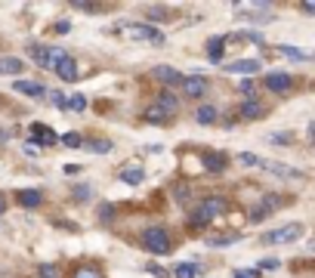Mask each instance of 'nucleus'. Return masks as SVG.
<instances>
[{"mask_svg":"<svg viewBox=\"0 0 315 278\" xmlns=\"http://www.w3.org/2000/svg\"><path fill=\"white\" fill-rule=\"evenodd\" d=\"M226 213V201L222 198H204L198 207L192 210V216H189V226H195V229H201V226H207V222H213L216 216H222Z\"/></svg>","mask_w":315,"mask_h":278,"instance_id":"1","label":"nucleus"},{"mask_svg":"<svg viewBox=\"0 0 315 278\" xmlns=\"http://www.w3.org/2000/svg\"><path fill=\"white\" fill-rule=\"evenodd\" d=\"M170 235H167V229H161V226H148L145 232H142V250H148V253H155V256H164V253H170Z\"/></svg>","mask_w":315,"mask_h":278,"instance_id":"2","label":"nucleus"},{"mask_svg":"<svg viewBox=\"0 0 315 278\" xmlns=\"http://www.w3.org/2000/svg\"><path fill=\"white\" fill-rule=\"evenodd\" d=\"M28 53H31V59L41 65V68H53L56 71V65H59L62 59H65V50L62 47H44V44H31L28 47Z\"/></svg>","mask_w":315,"mask_h":278,"instance_id":"3","label":"nucleus"},{"mask_svg":"<svg viewBox=\"0 0 315 278\" xmlns=\"http://www.w3.org/2000/svg\"><path fill=\"white\" fill-rule=\"evenodd\" d=\"M121 34H127L130 41H145V44H155V47H161L167 37L158 31V28H152V25H139V22H127L124 28H121Z\"/></svg>","mask_w":315,"mask_h":278,"instance_id":"4","label":"nucleus"},{"mask_svg":"<svg viewBox=\"0 0 315 278\" xmlns=\"http://www.w3.org/2000/svg\"><path fill=\"white\" fill-rule=\"evenodd\" d=\"M300 235H303V226H300V222H290V226H281V229H275V232H266V235H263V244H293Z\"/></svg>","mask_w":315,"mask_h":278,"instance_id":"5","label":"nucleus"},{"mask_svg":"<svg viewBox=\"0 0 315 278\" xmlns=\"http://www.w3.org/2000/svg\"><path fill=\"white\" fill-rule=\"evenodd\" d=\"M238 13H244V16H250V22H266V16H272V4H244L241 7L238 4Z\"/></svg>","mask_w":315,"mask_h":278,"instance_id":"6","label":"nucleus"},{"mask_svg":"<svg viewBox=\"0 0 315 278\" xmlns=\"http://www.w3.org/2000/svg\"><path fill=\"white\" fill-rule=\"evenodd\" d=\"M238 115L241 121H256V118H266V105L263 102H256V99H244L238 108Z\"/></svg>","mask_w":315,"mask_h":278,"instance_id":"7","label":"nucleus"},{"mask_svg":"<svg viewBox=\"0 0 315 278\" xmlns=\"http://www.w3.org/2000/svg\"><path fill=\"white\" fill-rule=\"evenodd\" d=\"M31 142H34V145H56V142H59V136H56L50 127L34 124V127H31Z\"/></svg>","mask_w":315,"mask_h":278,"instance_id":"8","label":"nucleus"},{"mask_svg":"<svg viewBox=\"0 0 315 278\" xmlns=\"http://www.w3.org/2000/svg\"><path fill=\"white\" fill-rule=\"evenodd\" d=\"M182 90H185V96H192V99H201L204 93H207V81H204L201 74H192V78H185Z\"/></svg>","mask_w":315,"mask_h":278,"instance_id":"9","label":"nucleus"},{"mask_svg":"<svg viewBox=\"0 0 315 278\" xmlns=\"http://www.w3.org/2000/svg\"><path fill=\"white\" fill-rule=\"evenodd\" d=\"M155 78L161 81V84H167V87H176V84H185V78L176 71V68H170V65H158L155 68Z\"/></svg>","mask_w":315,"mask_h":278,"instance_id":"10","label":"nucleus"},{"mask_svg":"<svg viewBox=\"0 0 315 278\" xmlns=\"http://www.w3.org/2000/svg\"><path fill=\"white\" fill-rule=\"evenodd\" d=\"M259 167L263 170H269V173H275V176H281V179H293V176H300L293 170V167H287V164H281V161H259Z\"/></svg>","mask_w":315,"mask_h":278,"instance_id":"11","label":"nucleus"},{"mask_svg":"<svg viewBox=\"0 0 315 278\" xmlns=\"http://www.w3.org/2000/svg\"><path fill=\"white\" fill-rule=\"evenodd\" d=\"M266 90H272V93H284V90H290V74H284V71L266 74Z\"/></svg>","mask_w":315,"mask_h":278,"instance_id":"12","label":"nucleus"},{"mask_svg":"<svg viewBox=\"0 0 315 278\" xmlns=\"http://www.w3.org/2000/svg\"><path fill=\"white\" fill-rule=\"evenodd\" d=\"M56 74H59L62 81H78V65H74L71 56H65V59L56 65Z\"/></svg>","mask_w":315,"mask_h":278,"instance_id":"13","label":"nucleus"},{"mask_svg":"<svg viewBox=\"0 0 315 278\" xmlns=\"http://www.w3.org/2000/svg\"><path fill=\"white\" fill-rule=\"evenodd\" d=\"M121 179H124L127 185H142L145 170H142V167H136V164H130V167H124V170H121Z\"/></svg>","mask_w":315,"mask_h":278,"instance_id":"14","label":"nucleus"},{"mask_svg":"<svg viewBox=\"0 0 315 278\" xmlns=\"http://www.w3.org/2000/svg\"><path fill=\"white\" fill-rule=\"evenodd\" d=\"M226 71H232V74H253V71H259V62L256 59H238V62L226 65Z\"/></svg>","mask_w":315,"mask_h":278,"instance_id":"15","label":"nucleus"},{"mask_svg":"<svg viewBox=\"0 0 315 278\" xmlns=\"http://www.w3.org/2000/svg\"><path fill=\"white\" fill-rule=\"evenodd\" d=\"M16 93H25V96H34V99L47 96V90L41 84H34V81H16Z\"/></svg>","mask_w":315,"mask_h":278,"instance_id":"16","label":"nucleus"},{"mask_svg":"<svg viewBox=\"0 0 315 278\" xmlns=\"http://www.w3.org/2000/svg\"><path fill=\"white\" fill-rule=\"evenodd\" d=\"M16 201H19V204H22V207H37V204H41V201H44V195H41V192H37V189H22V192H19V195H16Z\"/></svg>","mask_w":315,"mask_h":278,"instance_id":"17","label":"nucleus"},{"mask_svg":"<svg viewBox=\"0 0 315 278\" xmlns=\"http://www.w3.org/2000/svg\"><path fill=\"white\" fill-rule=\"evenodd\" d=\"M148 124H170V111H164L161 105H152V108H145V115H142Z\"/></svg>","mask_w":315,"mask_h":278,"instance_id":"18","label":"nucleus"},{"mask_svg":"<svg viewBox=\"0 0 315 278\" xmlns=\"http://www.w3.org/2000/svg\"><path fill=\"white\" fill-rule=\"evenodd\" d=\"M201 266L198 263H179V266H173V278H201Z\"/></svg>","mask_w":315,"mask_h":278,"instance_id":"19","label":"nucleus"},{"mask_svg":"<svg viewBox=\"0 0 315 278\" xmlns=\"http://www.w3.org/2000/svg\"><path fill=\"white\" fill-rule=\"evenodd\" d=\"M216 118H219L216 105H201V108L195 111V121H198V124H204V127H207V124H213Z\"/></svg>","mask_w":315,"mask_h":278,"instance_id":"20","label":"nucleus"},{"mask_svg":"<svg viewBox=\"0 0 315 278\" xmlns=\"http://www.w3.org/2000/svg\"><path fill=\"white\" fill-rule=\"evenodd\" d=\"M158 105H161L164 111H170V115H176V111H179V99L173 96V93H170V90H164V93H161V96H158Z\"/></svg>","mask_w":315,"mask_h":278,"instance_id":"21","label":"nucleus"},{"mask_svg":"<svg viewBox=\"0 0 315 278\" xmlns=\"http://www.w3.org/2000/svg\"><path fill=\"white\" fill-rule=\"evenodd\" d=\"M25 65H22V59H16V56H4L0 59V74H19Z\"/></svg>","mask_w":315,"mask_h":278,"instance_id":"22","label":"nucleus"},{"mask_svg":"<svg viewBox=\"0 0 315 278\" xmlns=\"http://www.w3.org/2000/svg\"><path fill=\"white\" fill-rule=\"evenodd\" d=\"M222 44H226V37H210V41H207V56H210V62H219V59H222Z\"/></svg>","mask_w":315,"mask_h":278,"instance_id":"23","label":"nucleus"},{"mask_svg":"<svg viewBox=\"0 0 315 278\" xmlns=\"http://www.w3.org/2000/svg\"><path fill=\"white\" fill-rule=\"evenodd\" d=\"M204 167H207L210 173H222L226 170V158L222 155H204Z\"/></svg>","mask_w":315,"mask_h":278,"instance_id":"24","label":"nucleus"},{"mask_svg":"<svg viewBox=\"0 0 315 278\" xmlns=\"http://www.w3.org/2000/svg\"><path fill=\"white\" fill-rule=\"evenodd\" d=\"M275 207H278V201H263L259 207H253V213H250V222H259L263 216H269Z\"/></svg>","mask_w":315,"mask_h":278,"instance_id":"25","label":"nucleus"},{"mask_svg":"<svg viewBox=\"0 0 315 278\" xmlns=\"http://www.w3.org/2000/svg\"><path fill=\"white\" fill-rule=\"evenodd\" d=\"M84 148H87V152H96V155H108V152H111V142H108V139H93V142H87Z\"/></svg>","mask_w":315,"mask_h":278,"instance_id":"26","label":"nucleus"},{"mask_svg":"<svg viewBox=\"0 0 315 278\" xmlns=\"http://www.w3.org/2000/svg\"><path fill=\"white\" fill-rule=\"evenodd\" d=\"M232 241H238V235H235V232H229V235H213V238L207 241V244H210V247H229Z\"/></svg>","mask_w":315,"mask_h":278,"instance_id":"27","label":"nucleus"},{"mask_svg":"<svg viewBox=\"0 0 315 278\" xmlns=\"http://www.w3.org/2000/svg\"><path fill=\"white\" fill-rule=\"evenodd\" d=\"M59 142H62V145H68V148H84V139H81V133H65Z\"/></svg>","mask_w":315,"mask_h":278,"instance_id":"28","label":"nucleus"},{"mask_svg":"<svg viewBox=\"0 0 315 278\" xmlns=\"http://www.w3.org/2000/svg\"><path fill=\"white\" fill-rule=\"evenodd\" d=\"M68 108L71 111H84L87 108V96H84V93H74V96L68 99Z\"/></svg>","mask_w":315,"mask_h":278,"instance_id":"29","label":"nucleus"},{"mask_svg":"<svg viewBox=\"0 0 315 278\" xmlns=\"http://www.w3.org/2000/svg\"><path fill=\"white\" fill-rule=\"evenodd\" d=\"M71 278H102V272H99V269H93V266H81Z\"/></svg>","mask_w":315,"mask_h":278,"instance_id":"30","label":"nucleus"},{"mask_svg":"<svg viewBox=\"0 0 315 278\" xmlns=\"http://www.w3.org/2000/svg\"><path fill=\"white\" fill-rule=\"evenodd\" d=\"M37 278H59V269H56V266H41V269H37Z\"/></svg>","mask_w":315,"mask_h":278,"instance_id":"31","label":"nucleus"},{"mask_svg":"<svg viewBox=\"0 0 315 278\" xmlns=\"http://www.w3.org/2000/svg\"><path fill=\"white\" fill-rule=\"evenodd\" d=\"M50 102H53V105H56V108H62V111H65V108H68V99H65V96H62V93H50Z\"/></svg>","mask_w":315,"mask_h":278,"instance_id":"32","label":"nucleus"},{"mask_svg":"<svg viewBox=\"0 0 315 278\" xmlns=\"http://www.w3.org/2000/svg\"><path fill=\"white\" fill-rule=\"evenodd\" d=\"M281 53H284V56H290V59H309V56H306V53H300L296 47H281Z\"/></svg>","mask_w":315,"mask_h":278,"instance_id":"33","label":"nucleus"},{"mask_svg":"<svg viewBox=\"0 0 315 278\" xmlns=\"http://www.w3.org/2000/svg\"><path fill=\"white\" fill-rule=\"evenodd\" d=\"M111 216H115V207H111V204H102V207H99V219H102V222H108Z\"/></svg>","mask_w":315,"mask_h":278,"instance_id":"34","label":"nucleus"},{"mask_svg":"<svg viewBox=\"0 0 315 278\" xmlns=\"http://www.w3.org/2000/svg\"><path fill=\"white\" fill-rule=\"evenodd\" d=\"M241 93H244L247 99H253V81H250V78H244V81H241Z\"/></svg>","mask_w":315,"mask_h":278,"instance_id":"35","label":"nucleus"},{"mask_svg":"<svg viewBox=\"0 0 315 278\" xmlns=\"http://www.w3.org/2000/svg\"><path fill=\"white\" fill-rule=\"evenodd\" d=\"M74 198H78V201H87V198H90V185H78V189H74Z\"/></svg>","mask_w":315,"mask_h":278,"instance_id":"36","label":"nucleus"},{"mask_svg":"<svg viewBox=\"0 0 315 278\" xmlns=\"http://www.w3.org/2000/svg\"><path fill=\"white\" fill-rule=\"evenodd\" d=\"M238 37H244V41H253V44H263V37H259L256 31H241Z\"/></svg>","mask_w":315,"mask_h":278,"instance_id":"37","label":"nucleus"},{"mask_svg":"<svg viewBox=\"0 0 315 278\" xmlns=\"http://www.w3.org/2000/svg\"><path fill=\"white\" fill-rule=\"evenodd\" d=\"M256 269H266V272H269V269H278V259H275V256H269V259H263V263H259Z\"/></svg>","mask_w":315,"mask_h":278,"instance_id":"38","label":"nucleus"},{"mask_svg":"<svg viewBox=\"0 0 315 278\" xmlns=\"http://www.w3.org/2000/svg\"><path fill=\"white\" fill-rule=\"evenodd\" d=\"M81 170H84L81 164H65V176H78Z\"/></svg>","mask_w":315,"mask_h":278,"instance_id":"39","label":"nucleus"},{"mask_svg":"<svg viewBox=\"0 0 315 278\" xmlns=\"http://www.w3.org/2000/svg\"><path fill=\"white\" fill-rule=\"evenodd\" d=\"M241 164H247V167H259V158H256V155H241Z\"/></svg>","mask_w":315,"mask_h":278,"instance_id":"40","label":"nucleus"},{"mask_svg":"<svg viewBox=\"0 0 315 278\" xmlns=\"http://www.w3.org/2000/svg\"><path fill=\"white\" fill-rule=\"evenodd\" d=\"M145 269H148V272H152V275H158V278H164V275H167V269H161L158 263H148Z\"/></svg>","mask_w":315,"mask_h":278,"instance_id":"41","label":"nucleus"},{"mask_svg":"<svg viewBox=\"0 0 315 278\" xmlns=\"http://www.w3.org/2000/svg\"><path fill=\"white\" fill-rule=\"evenodd\" d=\"M232 278H256V269H241V272H235Z\"/></svg>","mask_w":315,"mask_h":278,"instance_id":"42","label":"nucleus"},{"mask_svg":"<svg viewBox=\"0 0 315 278\" xmlns=\"http://www.w3.org/2000/svg\"><path fill=\"white\" fill-rule=\"evenodd\" d=\"M269 139H272V142H290V133H272Z\"/></svg>","mask_w":315,"mask_h":278,"instance_id":"43","label":"nucleus"},{"mask_svg":"<svg viewBox=\"0 0 315 278\" xmlns=\"http://www.w3.org/2000/svg\"><path fill=\"white\" fill-rule=\"evenodd\" d=\"M56 31H59V34H65V31H71V25H68V22H59V25H56Z\"/></svg>","mask_w":315,"mask_h":278,"instance_id":"44","label":"nucleus"},{"mask_svg":"<svg viewBox=\"0 0 315 278\" xmlns=\"http://www.w3.org/2000/svg\"><path fill=\"white\" fill-rule=\"evenodd\" d=\"M4 213H7V198L0 195V216H4Z\"/></svg>","mask_w":315,"mask_h":278,"instance_id":"45","label":"nucleus"},{"mask_svg":"<svg viewBox=\"0 0 315 278\" xmlns=\"http://www.w3.org/2000/svg\"><path fill=\"white\" fill-rule=\"evenodd\" d=\"M303 13H315V4H303Z\"/></svg>","mask_w":315,"mask_h":278,"instance_id":"46","label":"nucleus"},{"mask_svg":"<svg viewBox=\"0 0 315 278\" xmlns=\"http://www.w3.org/2000/svg\"><path fill=\"white\" fill-rule=\"evenodd\" d=\"M309 136H312V139H315V124H309Z\"/></svg>","mask_w":315,"mask_h":278,"instance_id":"47","label":"nucleus"}]
</instances>
